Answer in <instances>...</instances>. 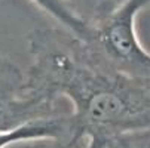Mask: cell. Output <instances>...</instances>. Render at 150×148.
<instances>
[{"label":"cell","instance_id":"cell-4","mask_svg":"<svg viewBox=\"0 0 150 148\" xmlns=\"http://www.w3.org/2000/svg\"><path fill=\"white\" fill-rule=\"evenodd\" d=\"M37 141H85L76 138L71 111L48 119L34 121L9 132H0V148H8L18 142H37Z\"/></svg>","mask_w":150,"mask_h":148},{"label":"cell","instance_id":"cell-5","mask_svg":"<svg viewBox=\"0 0 150 148\" xmlns=\"http://www.w3.org/2000/svg\"><path fill=\"white\" fill-rule=\"evenodd\" d=\"M46 15L76 36L82 37L86 30V18H83L70 0H31Z\"/></svg>","mask_w":150,"mask_h":148},{"label":"cell","instance_id":"cell-6","mask_svg":"<svg viewBox=\"0 0 150 148\" xmlns=\"http://www.w3.org/2000/svg\"><path fill=\"white\" fill-rule=\"evenodd\" d=\"M107 148H150V129L112 138L107 141Z\"/></svg>","mask_w":150,"mask_h":148},{"label":"cell","instance_id":"cell-1","mask_svg":"<svg viewBox=\"0 0 150 148\" xmlns=\"http://www.w3.org/2000/svg\"><path fill=\"white\" fill-rule=\"evenodd\" d=\"M30 90L49 101L67 98L76 138L101 139L150 129V79L126 76L103 62L85 41L62 27L25 37Z\"/></svg>","mask_w":150,"mask_h":148},{"label":"cell","instance_id":"cell-7","mask_svg":"<svg viewBox=\"0 0 150 148\" xmlns=\"http://www.w3.org/2000/svg\"><path fill=\"white\" fill-rule=\"evenodd\" d=\"M30 148H67V147L55 144V142H34Z\"/></svg>","mask_w":150,"mask_h":148},{"label":"cell","instance_id":"cell-2","mask_svg":"<svg viewBox=\"0 0 150 148\" xmlns=\"http://www.w3.org/2000/svg\"><path fill=\"white\" fill-rule=\"evenodd\" d=\"M150 0H103L86 18L80 37L112 68L137 79H150V52L137 34V18Z\"/></svg>","mask_w":150,"mask_h":148},{"label":"cell","instance_id":"cell-3","mask_svg":"<svg viewBox=\"0 0 150 148\" xmlns=\"http://www.w3.org/2000/svg\"><path fill=\"white\" fill-rule=\"evenodd\" d=\"M70 111L30 90L25 74L0 53V132H9L34 121L64 116Z\"/></svg>","mask_w":150,"mask_h":148},{"label":"cell","instance_id":"cell-8","mask_svg":"<svg viewBox=\"0 0 150 148\" xmlns=\"http://www.w3.org/2000/svg\"><path fill=\"white\" fill-rule=\"evenodd\" d=\"M86 148H107V142L101 139H89Z\"/></svg>","mask_w":150,"mask_h":148}]
</instances>
